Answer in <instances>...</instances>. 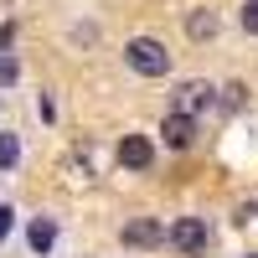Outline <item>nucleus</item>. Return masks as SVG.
Here are the masks:
<instances>
[{
	"label": "nucleus",
	"instance_id": "1",
	"mask_svg": "<svg viewBox=\"0 0 258 258\" xmlns=\"http://www.w3.org/2000/svg\"><path fill=\"white\" fill-rule=\"evenodd\" d=\"M124 62H129L140 78H165V73H170V52H165V41H155V36H135V41L124 47Z\"/></svg>",
	"mask_w": 258,
	"mask_h": 258
},
{
	"label": "nucleus",
	"instance_id": "2",
	"mask_svg": "<svg viewBox=\"0 0 258 258\" xmlns=\"http://www.w3.org/2000/svg\"><path fill=\"white\" fill-rule=\"evenodd\" d=\"M207 238H212V232H207V222L202 217H176V227H170V248H176V253H186V258H197V253H207Z\"/></svg>",
	"mask_w": 258,
	"mask_h": 258
},
{
	"label": "nucleus",
	"instance_id": "3",
	"mask_svg": "<svg viewBox=\"0 0 258 258\" xmlns=\"http://www.w3.org/2000/svg\"><path fill=\"white\" fill-rule=\"evenodd\" d=\"M160 140L170 150H191L197 145V114H186V109H170L165 124H160Z\"/></svg>",
	"mask_w": 258,
	"mask_h": 258
},
{
	"label": "nucleus",
	"instance_id": "4",
	"mask_svg": "<svg viewBox=\"0 0 258 258\" xmlns=\"http://www.w3.org/2000/svg\"><path fill=\"white\" fill-rule=\"evenodd\" d=\"M119 238H124L129 248H160L170 232H165L155 217H135V222H124V232H119Z\"/></svg>",
	"mask_w": 258,
	"mask_h": 258
},
{
	"label": "nucleus",
	"instance_id": "5",
	"mask_svg": "<svg viewBox=\"0 0 258 258\" xmlns=\"http://www.w3.org/2000/svg\"><path fill=\"white\" fill-rule=\"evenodd\" d=\"M176 109H186V114L217 109V88H212V83H181L176 88Z\"/></svg>",
	"mask_w": 258,
	"mask_h": 258
},
{
	"label": "nucleus",
	"instance_id": "6",
	"mask_svg": "<svg viewBox=\"0 0 258 258\" xmlns=\"http://www.w3.org/2000/svg\"><path fill=\"white\" fill-rule=\"evenodd\" d=\"M150 160H155V150H150L145 135H124L119 140V165L124 170H150Z\"/></svg>",
	"mask_w": 258,
	"mask_h": 258
},
{
	"label": "nucleus",
	"instance_id": "7",
	"mask_svg": "<svg viewBox=\"0 0 258 258\" xmlns=\"http://www.w3.org/2000/svg\"><path fill=\"white\" fill-rule=\"evenodd\" d=\"M217 31H222L217 11H207V6H202V11H191V16H186V36H191V41H212Z\"/></svg>",
	"mask_w": 258,
	"mask_h": 258
},
{
	"label": "nucleus",
	"instance_id": "8",
	"mask_svg": "<svg viewBox=\"0 0 258 258\" xmlns=\"http://www.w3.org/2000/svg\"><path fill=\"white\" fill-rule=\"evenodd\" d=\"M26 243H31V253H52V243H57V222H52V217H36V222L26 227Z\"/></svg>",
	"mask_w": 258,
	"mask_h": 258
},
{
	"label": "nucleus",
	"instance_id": "9",
	"mask_svg": "<svg viewBox=\"0 0 258 258\" xmlns=\"http://www.w3.org/2000/svg\"><path fill=\"white\" fill-rule=\"evenodd\" d=\"M16 165H21V140L0 129V170H16Z\"/></svg>",
	"mask_w": 258,
	"mask_h": 258
},
{
	"label": "nucleus",
	"instance_id": "10",
	"mask_svg": "<svg viewBox=\"0 0 258 258\" xmlns=\"http://www.w3.org/2000/svg\"><path fill=\"white\" fill-rule=\"evenodd\" d=\"M222 109H243V83H227L222 88Z\"/></svg>",
	"mask_w": 258,
	"mask_h": 258
},
{
	"label": "nucleus",
	"instance_id": "11",
	"mask_svg": "<svg viewBox=\"0 0 258 258\" xmlns=\"http://www.w3.org/2000/svg\"><path fill=\"white\" fill-rule=\"evenodd\" d=\"M243 31L258 36V0H248V6H243Z\"/></svg>",
	"mask_w": 258,
	"mask_h": 258
},
{
	"label": "nucleus",
	"instance_id": "12",
	"mask_svg": "<svg viewBox=\"0 0 258 258\" xmlns=\"http://www.w3.org/2000/svg\"><path fill=\"white\" fill-rule=\"evenodd\" d=\"M16 78H21V68H16L11 57H0V83H16Z\"/></svg>",
	"mask_w": 258,
	"mask_h": 258
},
{
	"label": "nucleus",
	"instance_id": "13",
	"mask_svg": "<svg viewBox=\"0 0 258 258\" xmlns=\"http://www.w3.org/2000/svg\"><path fill=\"white\" fill-rule=\"evenodd\" d=\"M11 217H16V212H11V207H0V243L11 238Z\"/></svg>",
	"mask_w": 258,
	"mask_h": 258
},
{
	"label": "nucleus",
	"instance_id": "14",
	"mask_svg": "<svg viewBox=\"0 0 258 258\" xmlns=\"http://www.w3.org/2000/svg\"><path fill=\"white\" fill-rule=\"evenodd\" d=\"M253 258H258V253H253Z\"/></svg>",
	"mask_w": 258,
	"mask_h": 258
}]
</instances>
